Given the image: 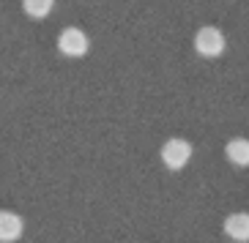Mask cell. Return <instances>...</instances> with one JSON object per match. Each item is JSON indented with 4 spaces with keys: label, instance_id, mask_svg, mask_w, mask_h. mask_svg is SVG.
Returning a JSON list of instances; mask_svg holds the SVG:
<instances>
[{
    "label": "cell",
    "instance_id": "obj_7",
    "mask_svg": "<svg viewBox=\"0 0 249 243\" xmlns=\"http://www.w3.org/2000/svg\"><path fill=\"white\" fill-rule=\"evenodd\" d=\"M22 8L30 19H44L55 8V0H22Z\"/></svg>",
    "mask_w": 249,
    "mask_h": 243
},
{
    "label": "cell",
    "instance_id": "obj_6",
    "mask_svg": "<svg viewBox=\"0 0 249 243\" xmlns=\"http://www.w3.org/2000/svg\"><path fill=\"white\" fill-rule=\"evenodd\" d=\"M225 156L235 167H249V140L247 137H233L225 145Z\"/></svg>",
    "mask_w": 249,
    "mask_h": 243
},
{
    "label": "cell",
    "instance_id": "obj_5",
    "mask_svg": "<svg viewBox=\"0 0 249 243\" xmlns=\"http://www.w3.org/2000/svg\"><path fill=\"white\" fill-rule=\"evenodd\" d=\"M225 235L235 243H247L249 241V213H230L222 224Z\"/></svg>",
    "mask_w": 249,
    "mask_h": 243
},
{
    "label": "cell",
    "instance_id": "obj_2",
    "mask_svg": "<svg viewBox=\"0 0 249 243\" xmlns=\"http://www.w3.org/2000/svg\"><path fill=\"white\" fill-rule=\"evenodd\" d=\"M161 162H164V167L173 172L183 170L186 164H189L192 159V142L181 140V137H173V140H167L164 145H161Z\"/></svg>",
    "mask_w": 249,
    "mask_h": 243
},
{
    "label": "cell",
    "instance_id": "obj_1",
    "mask_svg": "<svg viewBox=\"0 0 249 243\" xmlns=\"http://www.w3.org/2000/svg\"><path fill=\"white\" fill-rule=\"evenodd\" d=\"M227 41H225V33L219 28H213V25H205L195 33V49L197 55L203 58H219L222 52H225Z\"/></svg>",
    "mask_w": 249,
    "mask_h": 243
},
{
    "label": "cell",
    "instance_id": "obj_4",
    "mask_svg": "<svg viewBox=\"0 0 249 243\" xmlns=\"http://www.w3.org/2000/svg\"><path fill=\"white\" fill-rule=\"evenodd\" d=\"M25 232L22 216L11 213V211H0V243H14Z\"/></svg>",
    "mask_w": 249,
    "mask_h": 243
},
{
    "label": "cell",
    "instance_id": "obj_3",
    "mask_svg": "<svg viewBox=\"0 0 249 243\" xmlns=\"http://www.w3.org/2000/svg\"><path fill=\"white\" fill-rule=\"evenodd\" d=\"M58 49L66 58H82L90 49V38L80 28H66V30H60V36H58Z\"/></svg>",
    "mask_w": 249,
    "mask_h": 243
}]
</instances>
